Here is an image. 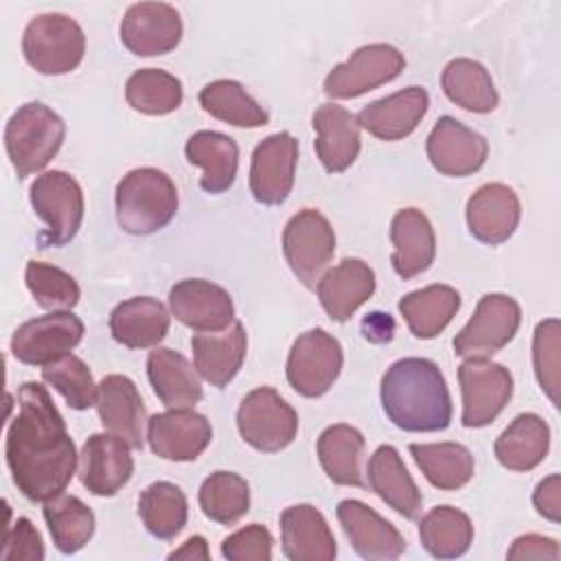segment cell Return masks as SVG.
<instances>
[{
    "instance_id": "obj_37",
    "label": "cell",
    "mask_w": 561,
    "mask_h": 561,
    "mask_svg": "<svg viewBox=\"0 0 561 561\" xmlns=\"http://www.w3.org/2000/svg\"><path fill=\"white\" fill-rule=\"evenodd\" d=\"M410 454L425 480L440 491L462 489L473 478V456L460 443H412Z\"/></svg>"
},
{
    "instance_id": "obj_23",
    "label": "cell",
    "mask_w": 561,
    "mask_h": 561,
    "mask_svg": "<svg viewBox=\"0 0 561 561\" xmlns=\"http://www.w3.org/2000/svg\"><path fill=\"white\" fill-rule=\"evenodd\" d=\"M519 217V197L511 186L502 182H489L480 186L467 202L469 232L489 245L504 243L515 232Z\"/></svg>"
},
{
    "instance_id": "obj_27",
    "label": "cell",
    "mask_w": 561,
    "mask_h": 561,
    "mask_svg": "<svg viewBox=\"0 0 561 561\" xmlns=\"http://www.w3.org/2000/svg\"><path fill=\"white\" fill-rule=\"evenodd\" d=\"M311 125L316 129V153L329 173L346 171L359 156L362 138L357 118L342 105L324 103L313 116Z\"/></svg>"
},
{
    "instance_id": "obj_18",
    "label": "cell",
    "mask_w": 561,
    "mask_h": 561,
    "mask_svg": "<svg viewBox=\"0 0 561 561\" xmlns=\"http://www.w3.org/2000/svg\"><path fill=\"white\" fill-rule=\"evenodd\" d=\"M131 445L121 436L92 434L79 454V480L92 495L118 493L134 473Z\"/></svg>"
},
{
    "instance_id": "obj_45",
    "label": "cell",
    "mask_w": 561,
    "mask_h": 561,
    "mask_svg": "<svg viewBox=\"0 0 561 561\" xmlns=\"http://www.w3.org/2000/svg\"><path fill=\"white\" fill-rule=\"evenodd\" d=\"M42 379L53 386L70 408L88 410L96 399V383L88 364L77 355H66L42 368Z\"/></svg>"
},
{
    "instance_id": "obj_2",
    "label": "cell",
    "mask_w": 561,
    "mask_h": 561,
    "mask_svg": "<svg viewBox=\"0 0 561 561\" xmlns=\"http://www.w3.org/2000/svg\"><path fill=\"white\" fill-rule=\"evenodd\" d=\"M381 408L403 432H440L451 423V397L436 362L403 357L381 377Z\"/></svg>"
},
{
    "instance_id": "obj_13",
    "label": "cell",
    "mask_w": 561,
    "mask_h": 561,
    "mask_svg": "<svg viewBox=\"0 0 561 561\" xmlns=\"http://www.w3.org/2000/svg\"><path fill=\"white\" fill-rule=\"evenodd\" d=\"M458 383L465 427H484L495 421L513 394L508 368L489 359H465L458 366Z\"/></svg>"
},
{
    "instance_id": "obj_19",
    "label": "cell",
    "mask_w": 561,
    "mask_h": 561,
    "mask_svg": "<svg viewBox=\"0 0 561 561\" xmlns=\"http://www.w3.org/2000/svg\"><path fill=\"white\" fill-rule=\"evenodd\" d=\"M171 316L184 327L206 333L221 331L234 322V305L230 294L210 280L186 278L169 291Z\"/></svg>"
},
{
    "instance_id": "obj_12",
    "label": "cell",
    "mask_w": 561,
    "mask_h": 561,
    "mask_svg": "<svg viewBox=\"0 0 561 561\" xmlns=\"http://www.w3.org/2000/svg\"><path fill=\"white\" fill-rule=\"evenodd\" d=\"M405 57L390 44H366L344 64L333 66L324 79V94L331 99H355L401 75Z\"/></svg>"
},
{
    "instance_id": "obj_44",
    "label": "cell",
    "mask_w": 561,
    "mask_h": 561,
    "mask_svg": "<svg viewBox=\"0 0 561 561\" xmlns=\"http://www.w3.org/2000/svg\"><path fill=\"white\" fill-rule=\"evenodd\" d=\"M24 280L35 302L48 311H70L81 298L77 280L50 263L28 261Z\"/></svg>"
},
{
    "instance_id": "obj_14",
    "label": "cell",
    "mask_w": 561,
    "mask_h": 561,
    "mask_svg": "<svg viewBox=\"0 0 561 561\" xmlns=\"http://www.w3.org/2000/svg\"><path fill=\"white\" fill-rule=\"evenodd\" d=\"M298 162V140L278 131L263 138L254 151L250 162V191L259 204L278 206L283 204L294 186Z\"/></svg>"
},
{
    "instance_id": "obj_16",
    "label": "cell",
    "mask_w": 561,
    "mask_h": 561,
    "mask_svg": "<svg viewBox=\"0 0 561 561\" xmlns=\"http://www.w3.org/2000/svg\"><path fill=\"white\" fill-rule=\"evenodd\" d=\"M425 151L438 173L465 178L482 169L489 156V142L454 116H440L427 136Z\"/></svg>"
},
{
    "instance_id": "obj_4",
    "label": "cell",
    "mask_w": 561,
    "mask_h": 561,
    "mask_svg": "<svg viewBox=\"0 0 561 561\" xmlns=\"http://www.w3.org/2000/svg\"><path fill=\"white\" fill-rule=\"evenodd\" d=\"M66 125L44 103H24L13 112L4 129V147L20 180L42 171L59 151Z\"/></svg>"
},
{
    "instance_id": "obj_36",
    "label": "cell",
    "mask_w": 561,
    "mask_h": 561,
    "mask_svg": "<svg viewBox=\"0 0 561 561\" xmlns=\"http://www.w3.org/2000/svg\"><path fill=\"white\" fill-rule=\"evenodd\" d=\"M440 88L451 103L476 114L493 112L500 101L489 70L480 61L467 57L451 59L443 68Z\"/></svg>"
},
{
    "instance_id": "obj_34",
    "label": "cell",
    "mask_w": 561,
    "mask_h": 561,
    "mask_svg": "<svg viewBox=\"0 0 561 561\" xmlns=\"http://www.w3.org/2000/svg\"><path fill=\"white\" fill-rule=\"evenodd\" d=\"M364 434L346 423L329 425L318 438V460L331 482L342 486H364L362 456Z\"/></svg>"
},
{
    "instance_id": "obj_3",
    "label": "cell",
    "mask_w": 561,
    "mask_h": 561,
    "mask_svg": "<svg viewBox=\"0 0 561 561\" xmlns=\"http://www.w3.org/2000/svg\"><path fill=\"white\" fill-rule=\"evenodd\" d=\"M178 213L173 180L153 167H140L123 175L116 186V219L129 234H153Z\"/></svg>"
},
{
    "instance_id": "obj_24",
    "label": "cell",
    "mask_w": 561,
    "mask_h": 561,
    "mask_svg": "<svg viewBox=\"0 0 561 561\" xmlns=\"http://www.w3.org/2000/svg\"><path fill=\"white\" fill-rule=\"evenodd\" d=\"M316 291L327 316L346 322L373 296L375 272L362 259H344L320 276Z\"/></svg>"
},
{
    "instance_id": "obj_51",
    "label": "cell",
    "mask_w": 561,
    "mask_h": 561,
    "mask_svg": "<svg viewBox=\"0 0 561 561\" xmlns=\"http://www.w3.org/2000/svg\"><path fill=\"white\" fill-rule=\"evenodd\" d=\"M169 559L171 561H175V559H199V561H208L210 559V552H208V543H206V539L202 537V535H193V537H188L178 550H173L171 554H169Z\"/></svg>"
},
{
    "instance_id": "obj_49",
    "label": "cell",
    "mask_w": 561,
    "mask_h": 561,
    "mask_svg": "<svg viewBox=\"0 0 561 561\" xmlns=\"http://www.w3.org/2000/svg\"><path fill=\"white\" fill-rule=\"evenodd\" d=\"M506 557L511 561H517V559H548V561H559L561 557V550H559V543L550 537H543V535H522L513 541V546L508 548Z\"/></svg>"
},
{
    "instance_id": "obj_41",
    "label": "cell",
    "mask_w": 561,
    "mask_h": 561,
    "mask_svg": "<svg viewBox=\"0 0 561 561\" xmlns=\"http://www.w3.org/2000/svg\"><path fill=\"white\" fill-rule=\"evenodd\" d=\"M197 99L204 112L234 127H263L270 121L267 112L245 92L239 81L232 79L206 83Z\"/></svg>"
},
{
    "instance_id": "obj_30",
    "label": "cell",
    "mask_w": 561,
    "mask_h": 561,
    "mask_svg": "<svg viewBox=\"0 0 561 561\" xmlns=\"http://www.w3.org/2000/svg\"><path fill=\"white\" fill-rule=\"evenodd\" d=\"M171 316L151 296H136L116 305L110 313L112 337L127 348L158 346L169 333Z\"/></svg>"
},
{
    "instance_id": "obj_46",
    "label": "cell",
    "mask_w": 561,
    "mask_h": 561,
    "mask_svg": "<svg viewBox=\"0 0 561 561\" xmlns=\"http://www.w3.org/2000/svg\"><path fill=\"white\" fill-rule=\"evenodd\" d=\"M559 320H541L533 337V366L541 390L559 405Z\"/></svg>"
},
{
    "instance_id": "obj_1",
    "label": "cell",
    "mask_w": 561,
    "mask_h": 561,
    "mask_svg": "<svg viewBox=\"0 0 561 561\" xmlns=\"http://www.w3.org/2000/svg\"><path fill=\"white\" fill-rule=\"evenodd\" d=\"M4 451L13 484L26 500L48 502L70 484L79 456L64 416L42 383L20 386Z\"/></svg>"
},
{
    "instance_id": "obj_5",
    "label": "cell",
    "mask_w": 561,
    "mask_h": 561,
    "mask_svg": "<svg viewBox=\"0 0 561 561\" xmlns=\"http://www.w3.org/2000/svg\"><path fill=\"white\" fill-rule=\"evenodd\" d=\"M22 53L37 72L66 75L81 64L85 35L72 18L64 13H42L24 28Z\"/></svg>"
},
{
    "instance_id": "obj_35",
    "label": "cell",
    "mask_w": 561,
    "mask_h": 561,
    "mask_svg": "<svg viewBox=\"0 0 561 561\" xmlns=\"http://www.w3.org/2000/svg\"><path fill=\"white\" fill-rule=\"evenodd\" d=\"M460 309V294L449 285H427L399 300V311L414 337H436Z\"/></svg>"
},
{
    "instance_id": "obj_21",
    "label": "cell",
    "mask_w": 561,
    "mask_h": 561,
    "mask_svg": "<svg viewBox=\"0 0 561 561\" xmlns=\"http://www.w3.org/2000/svg\"><path fill=\"white\" fill-rule=\"evenodd\" d=\"M99 419L103 427L131 445V449H142L145 443V421L147 410L140 399L136 383L125 375H107L96 386L94 399Z\"/></svg>"
},
{
    "instance_id": "obj_26",
    "label": "cell",
    "mask_w": 561,
    "mask_h": 561,
    "mask_svg": "<svg viewBox=\"0 0 561 561\" xmlns=\"http://www.w3.org/2000/svg\"><path fill=\"white\" fill-rule=\"evenodd\" d=\"M191 348H193L195 370L210 386L224 388L234 379V375L239 373L245 359V351H248L245 329L239 320H234L230 327L221 331L195 333L191 337Z\"/></svg>"
},
{
    "instance_id": "obj_7",
    "label": "cell",
    "mask_w": 561,
    "mask_h": 561,
    "mask_svg": "<svg viewBox=\"0 0 561 561\" xmlns=\"http://www.w3.org/2000/svg\"><path fill=\"white\" fill-rule=\"evenodd\" d=\"M237 427L250 447L274 454L296 438L298 414L274 388L261 386L243 397L237 410Z\"/></svg>"
},
{
    "instance_id": "obj_29",
    "label": "cell",
    "mask_w": 561,
    "mask_h": 561,
    "mask_svg": "<svg viewBox=\"0 0 561 561\" xmlns=\"http://www.w3.org/2000/svg\"><path fill=\"white\" fill-rule=\"evenodd\" d=\"M366 473L370 491L377 493L392 511L405 519H416L421 515L423 495L392 445H381L375 449Z\"/></svg>"
},
{
    "instance_id": "obj_43",
    "label": "cell",
    "mask_w": 561,
    "mask_h": 561,
    "mask_svg": "<svg viewBox=\"0 0 561 561\" xmlns=\"http://www.w3.org/2000/svg\"><path fill=\"white\" fill-rule=\"evenodd\" d=\"M202 513L217 524H234L250 511V486L232 471H213L199 486Z\"/></svg>"
},
{
    "instance_id": "obj_38",
    "label": "cell",
    "mask_w": 561,
    "mask_h": 561,
    "mask_svg": "<svg viewBox=\"0 0 561 561\" xmlns=\"http://www.w3.org/2000/svg\"><path fill=\"white\" fill-rule=\"evenodd\" d=\"M421 546L436 559L462 557L473 541V524L456 506H434L419 522Z\"/></svg>"
},
{
    "instance_id": "obj_33",
    "label": "cell",
    "mask_w": 561,
    "mask_h": 561,
    "mask_svg": "<svg viewBox=\"0 0 561 561\" xmlns=\"http://www.w3.org/2000/svg\"><path fill=\"white\" fill-rule=\"evenodd\" d=\"M495 458L511 471L535 469L550 449V427L537 414H519L495 440Z\"/></svg>"
},
{
    "instance_id": "obj_6",
    "label": "cell",
    "mask_w": 561,
    "mask_h": 561,
    "mask_svg": "<svg viewBox=\"0 0 561 561\" xmlns=\"http://www.w3.org/2000/svg\"><path fill=\"white\" fill-rule=\"evenodd\" d=\"M31 206L46 224L42 245L61 248L75 239L83 221V191L66 171H46L35 178L28 193Z\"/></svg>"
},
{
    "instance_id": "obj_47",
    "label": "cell",
    "mask_w": 561,
    "mask_h": 561,
    "mask_svg": "<svg viewBox=\"0 0 561 561\" xmlns=\"http://www.w3.org/2000/svg\"><path fill=\"white\" fill-rule=\"evenodd\" d=\"M272 535L261 524H250L221 541V554L228 561H270Z\"/></svg>"
},
{
    "instance_id": "obj_48",
    "label": "cell",
    "mask_w": 561,
    "mask_h": 561,
    "mask_svg": "<svg viewBox=\"0 0 561 561\" xmlns=\"http://www.w3.org/2000/svg\"><path fill=\"white\" fill-rule=\"evenodd\" d=\"M2 561H42L44 559V541L37 528L26 517H18L13 526H7L2 550Z\"/></svg>"
},
{
    "instance_id": "obj_20",
    "label": "cell",
    "mask_w": 561,
    "mask_h": 561,
    "mask_svg": "<svg viewBox=\"0 0 561 561\" xmlns=\"http://www.w3.org/2000/svg\"><path fill=\"white\" fill-rule=\"evenodd\" d=\"M335 513L346 539L359 557L368 561H388L403 554V535L368 504L359 500H342Z\"/></svg>"
},
{
    "instance_id": "obj_22",
    "label": "cell",
    "mask_w": 561,
    "mask_h": 561,
    "mask_svg": "<svg viewBox=\"0 0 561 561\" xmlns=\"http://www.w3.org/2000/svg\"><path fill=\"white\" fill-rule=\"evenodd\" d=\"M430 107V96L423 88L410 85L377 99L359 110L357 125L379 140H401L410 136Z\"/></svg>"
},
{
    "instance_id": "obj_17",
    "label": "cell",
    "mask_w": 561,
    "mask_h": 561,
    "mask_svg": "<svg viewBox=\"0 0 561 561\" xmlns=\"http://www.w3.org/2000/svg\"><path fill=\"white\" fill-rule=\"evenodd\" d=\"M147 440L156 456L173 462L195 460L213 440L210 421L191 410H167L147 421Z\"/></svg>"
},
{
    "instance_id": "obj_50",
    "label": "cell",
    "mask_w": 561,
    "mask_h": 561,
    "mask_svg": "<svg viewBox=\"0 0 561 561\" xmlns=\"http://www.w3.org/2000/svg\"><path fill=\"white\" fill-rule=\"evenodd\" d=\"M533 504L541 517H546L554 524L561 519V478H559V473H552L537 484V489L533 493Z\"/></svg>"
},
{
    "instance_id": "obj_40",
    "label": "cell",
    "mask_w": 561,
    "mask_h": 561,
    "mask_svg": "<svg viewBox=\"0 0 561 561\" xmlns=\"http://www.w3.org/2000/svg\"><path fill=\"white\" fill-rule=\"evenodd\" d=\"M138 515L149 535L156 539H173L188 519V502L184 491L173 482H153L138 497Z\"/></svg>"
},
{
    "instance_id": "obj_10",
    "label": "cell",
    "mask_w": 561,
    "mask_h": 561,
    "mask_svg": "<svg viewBox=\"0 0 561 561\" xmlns=\"http://www.w3.org/2000/svg\"><path fill=\"white\" fill-rule=\"evenodd\" d=\"M344 353L340 342L324 329H311L296 337L287 357L289 386L307 397H322L340 377Z\"/></svg>"
},
{
    "instance_id": "obj_39",
    "label": "cell",
    "mask_w": 561,
    "mask_h": 561,
    "mask_svg": "<svg viewBox=\"0 0 561 561\" xmlns=\"http://www.w3.org/2000/svg\"><path fill=\"white\" fill-rule=\"evenodd\" d=\"M44 519L53 543L61 554L79 552L92 539L96 526L94 513L77 495L68 493H59L44 502Z\"/></svg>"
},
{
    "instance_id": "obj_11",
    "label": "cell",
    "mask_w": 561,
    "mask_h": 561,
    "mask_svg": "<svg viewBox=\"0 0 561 561\" xmlns=\"http://www.w3.org/2000/svg\"><path fill=\"white\" fill-rule=\"evenodd\" d=\"M85 327L70 311H53L20 324L11 335V353L28 366H48L66 355L83 340Z\"/></svg>"
},
{
    "instance_id": "obj_9",
    "label": "cell",
    "mask_w": 561,
    "mask_h": 561,
    "mask_svg": "<svg viewBox=\"0 0 561 561\" xmlns=\"http://www.w3.org/2000/svg\"><path fill=\"white\" fill-rule=\"evenodd\" d=\"M522 309L506 294H486L473 316L454 337V353L465 359H486L502 351L517 333Z\"/></svg>"
},
{
    "instance_id": "obj_15",
    "label": "cell",
    "mask_w": 561,
    "mask_h": 561,
    "mask_svg": "<svg viewBox=\"0 0 561 561\" xmlns=\"http://www.w3.org/2000/svg\"><path fill=\"white\" fill-rule=\"evenodd\" d=\"M182 39V18L167 2H136L121 20V42L138 57L171 53Z\"/></svg>"
},
{
    "instance_id": "obj_31",
    "label": "cell",
    "mask_w": 561,
    "mask_h": 561,
    "mask_svg": "<svg viewBox=\"0 0 561 561\" xmlns=\"http://www.w3.org/2000/svg\"><path fill=\"white\" fill-rule=\"evenodd\" d=\"M147 377L156 397L169 410L193 408L204 390L191 362L173 348L156 346L147 357Z\"/></svg>"
},
{
    "instance_id": "obj_32",
    "label": "cell",
    "mask_w": 561,
    "mask_h": 561,
    "mask_svg": "<svg viewBox=\"0 0 561 561\" xmlns=\"http://www.w3.org/2000/svg\"><path fill=\"white\" fill-rule=\"evenodd\" d=\"M184 153L191 164L202 167L199 186L206 193L217 195L232 186L239 167V147L230 136L210 129L195 131L186 140Z\"/></svg>"
},
{
    "instance_id": "obj_8",
    "label": "cell",
    "mask_w": 561,
    "mask_h": 561,
    "mask_svg": "<svg viewBox=\"0 0 561 561\" xmlns=\"http://www.w3.org/2000/svg\"><path fill=\"white\" fill-rule=\"evenodd\" d=\"M335 252V232L316 208L298 210L283 230V254L305 287H316Z\"/></svg>"
},
{
    "instance_id": "obj_25",
    "label": "cell",
    "mask_w": 561,
    "mask_h": 561,
    "mask_svg": "<svg viewBox=\"0 0 561 561\" xmlns=\"http://www.w3.org/2000/svg\"><path fill=\"white\" fill-rule=\"evenodd\" d=\"M280 543L291 561H333L337 554L324 515L311 504H294L280 513Z\"/></svg>"
},
{
    "instance_id": "obj_28",
    "label": "cell",
    "mask_w": 561,
    "mask_h": 561,
    "mask_svg": "<svg viewBox=\"0 0 561 561\" xmlns=\"http://www.w3.org/2000/svg\"><path fill=\"white\" fill-rule=\"evenodd\" d=\"M392 267L401 278L423 274L436 256V237L430 219L416 208H401L390 224Z\"/></svg>"
},
{
    "instance_id": "obj_42",
    "label": "cell",
    "mask_w": 561,
    "mask_h": 561,
    "mask_svg": "<svg viewBox=\"0 0 561 561\" xmlns=\"http://www.w3.org/2000/svg\"><path fill=\"white\" fill-rule=\"evenodd\" d=\"M182 83L167 70L140 68L125 83L127 103L147 116H164L182 105Z\"/></svg>"
}]
</instances>
